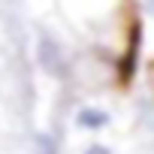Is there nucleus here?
<instances>
[{"label": "nucleus", "mask_w": 154, "mask_h": 154, "mask_svg": "<svg viewBox=\"0 0 154 154\" xmlns=\"http://www.w3.org/2000/svg\"><path fill=\"white\" fill-rule=\"evenodd\" d=\"M142 6H145V15L154 21V0H142Z\"/></svg>", "instance_id": "5"}, {"label": "nucleus", "mask_w": 154, "mask_h": 154, "mask_svg": "<svg viewBox=\"0 0 154 154\" xmlns=\"http://www.w3.org/2000/svg\"><path fill=\"white\" fill-rule=\"evenodd\" d=\"M112 124V112L103 109V106H82L75 112V127L85 130V133H97V130H106Z\"/></svg>", "instance_id": "2"}, {"label": "nucleus", "mask_w": 154, "mask_h": 154, "mask_svg": "<svg viewBox=\"0 0 154 154\" xmlns=\"http://www.w3.org/2000/svg\"><path fill=\"white\" fill-rule=\"evenodd\" d=\"M36 154H57L54 139H51L48 133H39V136H36Z\"/></svg>", "instance_id": "3"}, {"label": "nucleus", "mask_w": 154, "mask_h": 154, "mask_svg": "<svg viewBox=\"0 0 154 154\" xmlns=\"http://www.w3.org/2000/svg\"><path fill=\"white\" fill-rule=\"evenodd\" d=\"M36 57H39V66L45 69V72H51V75H63V54H60V48H57V42L51 39V36H39V42H36Z\"/></svg>", "instance_id": "1"}, {"label": "nucleus", "mask_w": 154, "mask_h": 154, "mask_svg": "<svg viewBox=\"0 0 154 154\" xmlns=\"http://www.w3.org/2000/svg\"><path fill=\"white\" fill-rule=\"evenodd\" d=\"M82 154H115L109 145H103V142H91V145H85L82 148Z\"/></svg>", "instance_id": "4"}]
</instances>
